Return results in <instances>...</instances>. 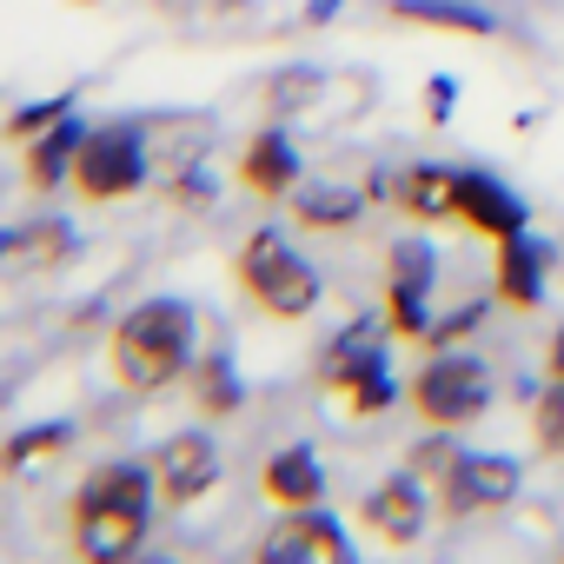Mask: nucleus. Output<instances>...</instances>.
<instances>
[{
	"label": "nucleus",
	"instance_id": "18",
	"mask_svg": "<svg viewBox=\"0 0 564 564\" xmlns=\"http://www.w3.org/2000/svg\"><path fill=\"white\" fill-rule=\"evenodd\" d=\"M392 21H412V28H438V34H458V41H491L498 21L471 0H392Z\"/></svg>",
	"mask_w": 564,
	"mask_h": 564
},
{
	"label": "nucleus",
	"instance_id": "12",
	"mask_svg": "<svg viewBox=\"0 0 564 564\" xmlns=\"http://www.w3.org/2000/svg\"><path fill=\"white\" fill-rule=\"evenodd\" d=\"M491 300H505L511 313H531L544 300V246L531 232L491 239Z\"/></svg>",
	"mask_w": 564,
	"mask_h": 564
},
{
	"label": "nucleus",
	"instance_id": "4",
	"mask_svg": "<svg viewBox=\"0 0 564 564\" xmlns=\"http://www.w3.org/2000/svg\"><path fill=\"white\" fill-rule=\"evenodd\" d=\"M405 405H412L425 425L458 432V425H471V419L491 412V366H485L478 352H452V346H438V352L412 372Z\"/></svg>",
	"mask_w": 564,
	"mask_h": 564
},
{
	"label": "nucleus",
	"instance_id": "26",
	"mask_svg": "<svg viewBox=\"0 0 564 564\" xmlns=\"http://www.w3.org/2000/svg\"><path fill=\"white\" fill-rule=\"evenodd\" d=\"M425 107H432V120H445V107H452V80H432V100H425Z\"/></svg>",
	"mask_w": 564,
	"mask_h": 564
},
{
	"label": "nucleus",
	"instance_id": "23",
	"mask_svg": "<svg viewBox=\"0 0 564 564\" xmlns=\"http://www.w3.org/2000/svg\"><path fill=\"white\" fill-rule=\"evenodd\" d=\"M67 113H74V94L28 100V107H14V113H8V140H21V147H28V140H41V133H47L54 120H67Z\"/></svg>",
	"mask_w": 564,
	"mask_h": 564
},
{
	"label": "nucleus",
	"instance_id": "20",
	"mask_svg": "<svg viewBox=\"0 0 564 564\" xmlns=\"http://www.w3.org/2000/svg\"><path fill=\"white\" fill-rule=\"evenodd\" d=\"M74 445V425L54 419V425H34V432H14L8 445H0V471H28V465H47Z\"/></svg>",
	"mask_w": 564,
	"mask_h": 564
},
{
	"label": "nucleus",
	"instance_id": "13",
	"mask_svg": "<svg viewBox=\"0 0 564 564\" xmlns=\"http://www.w3.org/2000/svg\"><path fill=\"white\" fill-rule=\"evenodd\" d=\"M458 226H471L485 239H505V232H524L531 213L498 173H458Z\"/></svg>",
	"mask_w": 564,
	"mask_h": 564
},
{
	"label": "nucleus",
	"instance_id": "15",
	"mask_svg": "<svg viewBox=\"0 0 564 564\" xmlns=\"http://www.w3.org/2000/svg\"><path fill=\"white\" fill-rule=\"evenodd\" d=\"M259 491L279 505V511H313L326 498V465L313 445H286V452H272L265 471H259Z\"/></svg>",
	"mask_w": 564,
	"mask_h": 564
},
{
	"label": "nucleus",
	"instance_id": "11",
	"mask_svg": "<svg viewBox=\"0 0 564 564\" xmlns=\"http://www.w3.org/2000/svg\"><path fill=\"white\" fill-rule=\"evenodd\" d=\"M259 557L265 564H286V557H319V564H346L352 557V538L313 505V511H286L265 538H259Z\"/></svg>",
	"mask_w": 564,
	"mask_h": 564
},
{
	"label": "nucleus",
	"instance_id": "2",
	"mask_svg": "<svg viewBox=\"0 0 564 564\" xmlns=\"http://www.w3.org/2000/svg\"><path fill=\"white\" fill-rule=\"evenodd\" d=\"M199 359V319L186 300H140L113 339H107V366L127 392H166L173 379H186Z\"/></svg>",
	"mask_w": 564,
	"mask_h": 564
},
{
	"label": "nucleus",
	"instance_id": "25",
	"mask_svg": "<svg viewBox=\"0 0 564 564\" xmlns=\"http://www.w3.org/2000/svg\"><path fill=\"white\" fill-rule=\"evenodd\" d=\"M544 379H557L564 386V326L551 333V346H544Z\"/></svg>",
	"mask_w": 564,
	"mask_h": 564
},
{
	"label": "nucleus",
	"instance_id": "3",
	"mask_svg": "<svg viewBox=\"0 0 564 564\" xmlns=\"http://www.w3.org/2000/svg\"><path fill=\"white\" fill-rule=\"evenodd\" d=\"M239 286H246V300H252L265 319H306V313L326 300L319 265H313L306 252H293L272 226L239 246Z\"/></svg>",
	"mask_w": 564,
	"mask_h": 564
},
{
	"label": "nucleus",
	"instance_id": "19",
	"mask_svg": "<svg viewBox=\"0 0 564 564\" xmlns=\"http://www.w3.org/2000/svg\"><path fill=\"white\" fill-rule=\"evenodd\" d=\"M359 213H366V193L359 186H339V180L293 193V219L306 232H346V226H359Z\"/></svg>",
	"mask_w": 564,
	"mask_h": 564
},
{
	"label": "nucleus",
	"instance_id": "1",
	"mask_svg": "<svg viewBox=\"0 0 564 564\" xmlns=\"http://www.w3.org/2000/svg\"><path fill=\"white\" fill-rule=\"evenodd\" d=\"M153 465H133V458H113L100 471H87V485L74 491V551L94 557V564H113V557H133L147 544V524H153Z\"/></svg>",
	"mask_w": 564,
	"mask_h": 564
},
{
	"label": "nucleus",
	"instance_id": "7",
	"mask_svg": "<svg viewBox=\"0 0 564 564\" xmlns=\"http://www.w3.org/2000/svg\"><path fill=\"white\" fill-rule=\"evenodd\" d=\"M432 286H438V252L425 239H399L386 252V326L399 339L432 333Z\"/></svg>",
	"mask_w": 564,
	"mask_h": 564
},
{
	"label": "nucleus",
	"instance_id": "5",
	"mask_svg": "<svg viewBox=\"0 0 564 564\" xmlns=\"http://www.w3.org/2000/svg\"><path fill=\"white\" fill-rule=\"evenodd\" d=\"M386 319H352L339 339H333V352H326V392H339L346 399V412H359V419H379V412H392V399H399V386H392V372H386Z\"/></svg>",
	"mask_w": 564,
	"mask_h": 564
},
{
	"label": "nucleus",
	"instance_id": "24",
	"mask_svg": "<svg viewBox=\"0 0 564 564\" xmlns=\"http://www.w3.org/2000/svg\"><path fill=\"white\" fill-rule=\"evenodd\" d=\"M452 458H458V445H452V438H445V432L432 425V438H419V445L405 452V471H419V478H432V485H438Z\"/></svg>",
	"mask_w": 564,
	"mask_h": 564
},
{
	"label": "nucleus",
	"instance_id": "16",
	"mask_svg": "<svg viewBox=\"0 0 564 564\" xmlns=\"http://www.w3.org/2000/svg\"><path fill=\"white\" fill-rule=\"evenodd\" d=\"M392 199L419 226H445V219H458V173L452 166H405L399 186H392Z\"/></svg>",
	"mask_w": 564,
	"mask_h": 564
},
{
	"label": "nucleus",
	"instance_id": "9",
	"mask_svg": "<svg viewBox=\"0 0 564 564\" xmlns=\"http://www.w3.org/2000/svg\"><path fill=\"white\" fill-rule=\"evenodd\" d=\"M153 485H160V505H166V511L199 505V498L219 485V445H213L206 432H173V438L153 452Z\"/></svg>",
	"mask_w": 564,
	"mask_h": 564
},
{
	"label": "nucleus",
	"instance_id": "17",
	"mask_svg": "<svg viewBox=\"0 0 564 564\" xmlns=\"http://www.w3.org/2000/svg\"><path fill=\"white\" fill-rule=\"evenodd\" d=\"M80 147H87V127H80L74 113H67V120H54L41 140H28V186H34V193H47V186L74 180Z\"/></svg>",
	"mask_w": 564,
	"mask_h": 564
},
{
	"label": "nucleus",
	"instance_id": "6",
	"mask_svg": "<svg viewBox=\"0 0 564 564\" xmlns=\"http://www.w3.org/2000/svg\"><path fill=\"white\" fill-rule=\"evenodd\" d=\"M518 491H524L518 458H505V452H458L445 465V478H438V511L445 518H478V511H505Z\"/></svg>",
	"mask_w": 564,
	"mask_h": 564
},
{
	"label": "nucleus",
	"instance_id": "14",
	"mask_svg": "<svg viewBox=\"0 0 564 564\" xmlns=\"http://www.w3.org/2000/svg\"><path fill=\"white\" fill-rule=\"evenodd\" d=\"M239 186L259 193V199H293L300 193V147L279 133V127L252 133L246 153H239Z\"/></svg>",
	"mask_w": 564,
	"mask_h": 564
},
{
	"label": "nucleus",
	"instance_id": "8",
	"mask_svg": "<svg viewBox=\"0 0 564 564\" xmlns=\"http://www.w3.org/2000/svg\"><path fill=\"white\" fill-rule=\"evenodd\" d=\"M140 180H147V140L133 127L87 133V147L74 160V193L80 199H127V193H140Z\"/></svg>",
	"mask_w": 564,
	"mask_h": 564
},
{
	"label": "nucleus",
	"instance_id": "21",
	"mask_svg": "<svg viewBox=\"0 0 564 564\" xmlns=\"http://www.w3.org/2000/svg\"><path fill=\"white\" fill-rule=\"evenodd\" d=\"M193 399H199L206 412H219V419H226V412H239V399H246V392H239V372H232V359H226V352H199V359H193Z\"/></svg>",
	"mask_w": 564,
	"mask_h": 564
},
{
	"label": "nucleus",
	"instance_id": "22",
	"mask_svg": "<svg viewBox=\"0 0 564 564\" xmlns=\"http://www.w3.org/2000/svg\"><path fill=\"white\" fill-rule=\"evenodd\" d=\"M531 438H538V458H564V386L557 379L531 399Z\"/></svg>",
	"mask_w": 564,
	"mask_h": 564
},
{
	"label": "nucleus",
	"instance_id": "10",
	"mask_svg": "<svg viewBox=\"0 0 564 564\" xmlns=\"http://www.w3.org/2000/svg\"><path fill=\"white\" fill-rule=\"evenodd\" d=\"M359 518H366V524H372V538H379V544H392V551L419 544V538H425V524H432L425 478H419V471H392V478H379V485L366 491Z\"/></svg>",
	"mask_w": 564,
	"mask_h": 564
}]
</instances>
